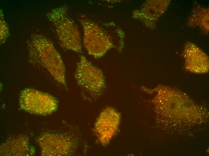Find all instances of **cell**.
Segmentation results:
<instances>
[{"mask_svg": "<svg viewBox=\"0 0 209 156\" xmlns=\"http://www.w3.org/2000/svg\"><path fill=\"white\" fill-rule=\"evenodd\" d=\"M74 77L84 99L89 102L96 100L106 87L101 71L93 65L84 56L77 62Z\"/></svg>", "mask_w": 209, "mask_h": 156, "instance_id": "6da1fadb", "label": "cell"}, {"mask_svg": "<svg viewBox=\"0 0 209 156\" xmlns=\"http://www.w3.org/2000/svg\"><path fill=\"white\" fill-rule=\"evenodd\" d=\"M21 107L28 111L48 114L57 109L58 101L52 96L31 88L25 89L20 94Z\"/></svg>", "mask_w": 209, "mask_h": 156, "instance_id": "7a4b0ae2", "label": "cell"}, {"mask_svg": "<svg viewBox=\"0 0 209 156\" xmlns=\"http://www.w3.org/2000/svg\"><path fill=\"white\" fill-rule=\"evenodd\" d=\"M79 21L83 30V43L88 53L95 58L102 56L112 47L111 43L96 25L89 19L81 18Z\"/></svg>", "mask_w": 209, "mask_h": 156, "instance_id": "3957f363", "label": "cell"}, {"mask_svg": "<svg viewBox=\"0 0 209 156\" xmlns=\"http://www.w3.org/2000/svg\"><path fill=\"white\" fill-rule=\"evenodd\" d=\"M119 116L118 113L110 107L106 108L100 114L95 124L94 131L102 145H107L116 132Z\"/></svg>", "mask_w": 209, "mask_h": 156, "instance_id": "277c9868", "label": "cell"}, {"mask_svg": "<svg viewBox=\"0 0 209 156\" xmlns=\"http://www.w3.org/2000/svg\"><path fill=\"white\" fill-rule=\"evenodd\" d=\"M57 18V26L63 46L66 49L81 53L80 34L77 24L64 14Z\"/></svg>", "mask_w": 209, "mask_h": 156, "instance_id": "5b68a950", "label": "cell"}]
</instances>
